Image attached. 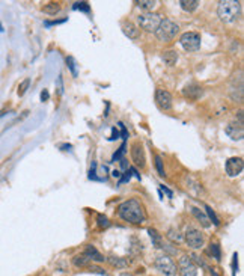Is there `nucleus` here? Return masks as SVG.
<instances>
[{
	"mask_svg": "<svg viewBox=\"0 0 244 276\" xmlns=\"http://www.w3.org/2000/svg\"><path fill=\"white\" fill-rule=\"evenodd\" d=\"M205 211H207V215H208L207 218L210 219V222L213 221V223H214V225H220V221H218L217 215L214 213V211H213V208H211V207H208V205H207V207H205Z\"/></svg>",
	"mask_w": 244,
	"mask_h": 276,
	"instance_id": "obj_26",
	"label": "nucleus"
},
{
	"mask_svg": "<svg viewBox=\"0 0 244 276\" xmlns=\"http://www.w3.org/2000/svg\"><path fill=\"white\" fill-rule=\"evenodd\" d=\"M241 14V3L235 0H221L217 5V15L225 23H234Z\"/></svg>",
	"mask_w": 244,
	"mask_h": 276,
	"instance_id": "obj_2",
	"label": "nucleus"
},
{
	"mask_svg": "<svg viewBox=\"0 0 244 276\" xmlns=\"http://www.w3.org/2000/svg\"><path fill=\"white\" fill-rule=\"evenodd\" d=\"M107 261L112 264V266H113V267H118V269H124V267H127V266H128L127 260L119 258V257H108Z\"/></svg>",
	"mask_w": 244,
	"mask_h": 276,
	"instance_id": "obj_24",
	"label": "nucleus"
},
{
	"mask_svg": "<svg viewBox=\"0 0 244 276\" xmlns=\"http://www.w3.org/2000/svg\"><path fill=\"white\" fill-rule=\"evenodd\" d=\"M156 167H157L160 177H164V175H166V174H164V167H163V159L160 156H156Z\"/></svg>",
	"mask_w": 244,
	"mask_h": 276,
	"instance_id": "obj_29",
	"label": "nucleus"
},
{
	"mask_svg": "<svg viewBox=\"0 0 244 276\" xmlns=\"http://www.w3.org/2000/svg\"><path fill=\"white\" fill-rule=\"evenodd\" d=\"M191 215L197 219V221L202 223V226H205V228H208L210 225H211V222L210 219L207 218V215L201 210V208H197V207H191Z\"/></svg>",
	"mask_w": 244,
	"mask_h": 276,
	"instance_id": "obj_18",
	"label": "nucleus"
},
{
	"mask_svg": "<svg viewBox=\"0 0 244 276\" xmlns=\"http://www.w3.org/2000/svg\"><path fill=\"white\" fill-rule=\"evenodd\" d=\"M184 240L191 249H201L204 246V236L199 229L189 226L184 232Z\"/></svg>",
	"mask_w": 244,
	"mask_h": 276,
	"instance_id": "obj_7",
	"label": "nucleus"
},
{
	"mask_svg": "<svg viewBox=\"0 0 244 276\" xmlns=\"http://www.w3.org/2000/svg\"><path fill=\"white\" fill-rule=\"evenodd\" d=\"M121 165H122V167H124V169H127V167H128V165H127V160H125V159H122V160H121Z\"/></svg>",
	"mask_w": 244,
	"mask_h": 276,
	"instance_id": "obj_39",
	"label": "nucleus"
},
{
	"mask_svg": "<svg viewBox=\"0 0 244 276\" xmlns=\"http://www.w3.org/2000/svg\"><path fill=\"white\" fill-rule=\"evenodd\" d=\"M199 5H201V2H197V0H181V2H180L181 9L186 11V12H193V11H196Z\"/></svg>",
	"mask_w": 244,
	"mask_h": 276,
	"instance_id": "obj_21",
	"label": "nucleus"
},
{
	"mask_svg": "<svg viewBox=\"0 0 244 276\" xmlns=\"http://www.w3.org/2000/svg\"><path fill=\"white\" fill-rule=\"evenodd\" d=\"M136 5H137V8L143 9L145 12H152V9L159 5V2L157 0H139V2H136Z\"/></svg>",
	"mask_w": 244,
	"mask_h": 276,
	"instance_id": "obj_20",
	"label": "nucleus"
},
{
	"mask_svg": "<svg viewBox=\"0 0 244 276\" xmlns=\"http://www.w3.org/2000/svg\"><path fill=\"white\" fill-rule=\"evenodd\" d=\"M178 270H180V275L181 276H196L197 275V267L194 266L193 260L187 257V255H183L178 261Z\"/></svg>",
	"mask_w": 244,
	"mask_h": 276,
	"instance_id": "obj_9",
	"label": "nucleus"
},
{
	"mask_svg": "<svg viewBox=\"0 0 244 276\" xmlns=\"http://www.w3.org/2000/svg\"><path fill=\"white\" fill-rule=\"evenodd\" d=\"M156 101L162 111H170L172 109V95H170V92H167L164 89L156 91Z\"/></svg>",
	"mask_w": 244,
	"mask_h": 276,
	"instance_id": "obj_11",
	"label": "nucleus"
},
{
	"mask_svg": "<svg viewBox=\"0 0 244 276\" xmlns=\"http://www.w3.org/2000/svg\"><path fill=\"white\" fill-rule=\"evenodd\" d=\"M122 32H124L130 39H137L139 35H140L139 28L136 26L135 23H131V22H124V23H122Z\"/></svg>",
	"mask_w": 244,
	"mask_h": 276,
	"instance_id": "obj_16",
	"label": "nucleus"
},
{
	"mask_svg": "<svg viewBox=\"0 0 244 276\" xmlns=\"http://www.w3.org/2000/svg\"><path fill=\"white\" fill-rule=\"evenodd\" d=\"M124 153H125V143H122V146L119 148V151L113 156V160H119V159H121V156H122Z\"/></svg>",
	"mask_w": 244,
	"mask_h": 276,
	"instance_id": "obj_34",
	"label": "nucleus"
},
{
	"mask_svg": "<svg viewBox=\"0 0 244 276\" xmlns=\"http://www.w3.org/2000/svg\"><path fill=\"white\" fill-rule=\"evenodd\" d=\"M121 276H135V275H131V273H122Z\"/></svg>",
	"mask_w": 244,
	"mask_h": 276,
	"instance_id": "obj_41",
	"label": "nucleus"
},
{
	"mask_svg": "<svg viewBox=\"0 0 244 276\" xmlns=\"http://www.w3.org/2000/svg\"><path fill=\"white\" fill-rule=\"evenodd\" d=\"M162 20V17L159 14H154V12H143L137 17V23H139L140 29H143L146 32H154V33H156V30H157Z\"/></svg>",
	"mask_w": 244,
	"mask_h": 276,
	"instance_id": "obj_4",
	"label": "nucleus"
},
{
	"mask_svg": "<svg viewBox=\"0 0 244 276\" xmlns=\"http://www.w3.org/2000/svg\"><path fill=\"white\" fill-rule=\"evenodd\" d=\"M210 252L213 253V257H214L216 260H220V258H221L220 248H218V245H217V243H211V245H210Z\"/></svg>",
	"mask_w": 244,
	"mask_h": 276,
	"instance_id": "obj_30",
	"label": "nucleus"
},
{
	"mask_svg": "<svg viewBox=\"0 0 244 276\" xmlns=\"http://www.w3.org/2000/svg\"><path fill=\"white\" fill-rule=\"evenodd\" d=\"M131 160L135 162L136 166H140V167H143V166L146 165L145 151H143V146L139 142H136V143L131 145Z\"/></svg>",
	"mask_w": 244,
	"mask_h": 276,
	"instance_id": "obj_14",
	"label": "nucleus"
},
{
	"mask_svg": "<svg viewBox=\"0 0 244 276\" xmlns=\"http://www.w3.org/2000/svg\"><path fill=\"white\" fill-rule=\"evenodd\" d=\"M148 232H149V237H151V240H152V245L156 246L157 249H162L164 248V243H163V237L156 231V229H152V228H149L148 229Z\"/></svg>",
	"mask_w": 244,
	"mask_h": 276,
	"instance_id": "obj_22",
	"label": "nucleus"
},
{
	"mask_svg": "<svg viewBox=\"0 0 244 276\" xmlns=\"http://www.w3.org/2000/svg\"><path fill=\"white\" fill-rule=\"evenodd\" d=\"M184 184H186V189H187L191 195L199 196V195L202 194V186H201L193 177L187 175V177L184 178Z\"/></svg>",
	"mask_w": 244,
	"mask_h": 276,
	"instance_id": "obj_15",
	"label": "nucleus"
},
{
	"mask_svg": "<svg viewBox=\"0 0 244 276\" xmlns=\"http://www.w3.org/2000/svg\"><path fill=\"white\" fill-rule=\"evenodd\" d=\"M225 167H226V174H228L229 177H237V175H240V174L243 172V159H241V157H231V159L226 160Z\"/></svg>",
	"mask_w": 244,
	"mask_h": 276,
	"instance_id": "obj_10",
	"label": "nucleus"
},
{
	"mask_svg": "<svg viewBox=\"0 0 244 276\" xmlns=\"http://www.w3.org/2000/svg\"><path fill=\"white\" fill-rule=\"evenodd\" d=\"M29 84H30V80H29V79H26L25 82L20 84V88H18V95H25V92L27 91Z\"/></svg>",
	"mask_w": 244,
	"mask_h": 276,
	"instance_id": "obj_31",
	"label": "nucleus"
},
{
	"mask_svg": "<svg viewBox=\"0 0 244 276\" xmlns=\"http://www.w3.org/2000/svg\"><path fill=\"white\" fill-rule=\"evenodd\" d=\"M41 100H42V101L49 100V92H47V91H42V94H41Z\"/></svg>",
	"mask_w": 244,
	"mask_h": 276,
	"instance_id": "obj_37",
	"label": "nucleus"
},
{
	"mask_svg": "<svg viewBox=\"0 0 244 276\" xmlns=\"http://www.w3.org/2000/svg\"><path fill=\"white\" fill-rule=\"evenodd\" d=\"M89 258L86 257V253L83 252V253H79V255H76L74 258H73V263H74V266L76 267H86L87 264H89Z\"/></svg>",
	"mask_w": 244,
	"mask_h": 276,
	"instance_id": "obj_23",
	"label": "nucleus"
},
{
	"mask_svg": "<svg viewBox=\"0 0 244 276\" xmlns=\"http://www.w3.org/2000/svg\"><path fill=\"white\" fill-rule=\"evenodd\" d=\"M42 11L46 12V14H50V15H56L59 11H60V6H59V3H54V2H52V3H47L44 8H42Z\"/></svg>",
	"mask_w": 244,
	"mask_h": 276,
	"instance_id": "obj_25",
	"label": "nucleus"
},
{
	"mask_svg": "<svg viewBox=\"0 0 244 276\" xmlns=\"http://www.w3.org/2000/svg\"><path fill=\"white\" fill-rule=\"evenodd\" d=\"M119 138V132L116 130V129H113L112 130V138H110V140H113V139H118Z\"/></svg>",
	"mask_w": 244,
	"mask_h": 276,
	"instance_id": "obj_36",
	"label": "nucleus"
},
{
	"mask_svg": "<svg viewBox=\"0 0 244 276\" xmlns=\"http://www.w3.org/2000/svg\"><path fill=\"white\" fill-rule=\"evenodd\" d=\"M180 32V26L170 20V18H164L160 22L159 28L156 30V36L160 43H170L175 39V36L178 35Z\"/></svg>",
	"mask_w": 244,
	"mask_h": 276,
	"instance_id": "obj_3",
	"label": "nucleus"
},
{
	"mask_svg": "<svg viewBox=\"0 0 244 276\" xmlns=\"http://www.w3.org/2000/svg\"><path fill=\"white\" fill-rule=\"evenodd\" d=\"M162 189H163V190H164V192H166V194L169 195V198H172V192H170V190H169L167 187H164V186H162Z\"/></svg>",
	"mask_w": 244,
	"mask_h": 276,
	"instance_id": "obj_38",
	"label": "nucleus"
},
{
	"mask_svg": "<svg viewBox=\"0 0 244 276\" xmlns=\"http://www.w3.org/2000/svg\"><path fill=\"white\" fill-rule=\"evenodd\" d=\"M156 267L157 270L164 276H175L176 275V266L175 263L167 257V255H162L156 260Z\"/></svg>",
	"mask_w": 244,
	"mask_h": 276,
	"instance_id": "obj_8",
	"label": "nucleus"
},
{
	"mask_svg": "<svg viewBox=\"0 0 244 276\" xmlns=\"http://www.w3.org/2000/svg\"><path fill=\"white\" fill-rule=\"evenodd\" d=\"M229 95L237 103L243 101V73L241 71H238V74H234L231 80V86H229Z\"/></svg>",
	"mask_w": 244,
	"mask_h": 276,
	"instance_id": "obj_6",
	"label": "nucleus"
},
{
	"mask_svg": "<svg viewBox=\"0 0 244 276\" xmlns=\"http://www.w3.org/2000/svg\"><path fill=\"white\" fill-rule=\"evenodd\" d=\"M180 44L187 52H196L201 47V35L196 32H186L180 38Z\"/></svg>",
	"mask_w": 244,
	"mask_h": 276,
	"instance_id": "obj_5",
	"label": "nucleus"
},
{
	"mask_svg": "<svg viewBox=\"0 0 244 276\" xmlns=\"http://www.w3.org/2000/svg\"><path fill=\"white\" fill-rule=\"evenodd\" d=\"M113 177H115V178H119V177H121L119 171H113Z\"/></svg>",
	"mask_w": 244,
	"mask_h": 276,
	"instance_id": "obj_40",
	"label": "nucleus"
},
{
	"mask_svg": "<svg viewBox=\"0 0 244 276\" xmlns=\"http://www.w3.org/2000/svg\"><path fill=\"white\" fill-rule=\"evenodd\" d=\"M118 215L122 221L130 222L139 225L145 221V210L142 207V204L137 199H128L124 201L119 207H118Z\"/></svg>",
	"mask_w": 244,
	"mask_h": 276,
	"instance_id": "obj_1",
	"label": "nucleus"
},
{
	"mask_svg": "<svg viewBox=\"0 0 244 276\" xmlns=\"http://www.w3.org/2000/svg\"><path fill=\"white\" fill-rule=\"evenodd\" d=\"M97 223H98L100 228H108L110 226V221H108L107 216H104V215H98L97 216Z\"/></svg>",
	"mask_w": 244,
	"mask_h": 276,
	"instance_id": "obj_27",
	"label": "nucleus"
},
{
	"mask_svg": "<svg viewBox=\"0 0 244 276\" xmlns=\"http://www.w3.org/2000/svg\"><path fill=\"white\" fill-rule=\"evenodd\" d=\"M73 9H79V11H83V12H89V11H91L89 5H87L86 2H77V3H74V5H73Z\"/></svg>",
	"mask_w": 244,
	"mask_h": 276,
	"instance_id": "obj_28",
	"label": "nucleus"
},
{
	"mask_svg": "<svg viewBox=\"0 0 244 276\" xmlns=\"http://www.w3.org/2000/svg\"><path fill=\"white\" fill-rule=\"evenodd\" d=\"M169 239H172V240H176V242H180V240H181L183 237L180 236V232H178V231L175 232V229H170V231H169Z\"/></svg>",
	"mask_w": 244,
	"mask_h": 276,
	"instance_id": "obj_32",
	"label": "nucleus"
},
{
	"mask_svg": "<svg viewBox=\"0 0 244 276\" xmlns=\"http://www.w3.org/2000/svg\"><path fill=\"white\" fill-rule=\"evenodd\" d=\"M163 62L167 65V67H173L178 60V53L175 50H167V52H163L162 55Z\"/></svg>",
	"mask_w": 244,
	"mask_h": 276,
	"instance_id": "obj_19",
	"label": "nucleus"
},
{
	"mask_svg": "<svg viewBox=\"0 0 244 276\" xmlns=\"http://www.w3.org/2000/svg\"><path fill=\"white\" fill-rule=\"evenodd\" d=\"M119 127L122 129V138H124V139L128 138V133H127V130H125V125H124L122 122H119Z\"/></svg>",
	"mask_w": 244,
	"mask_h": 276,
	"instance_id": "obj_35",
	"label": "nucleus"
},
{
	"mask_svg": "<svg viewBox=\"0 0 244 276\" xmlns=\"http://www.w3.org/2000/svg\"><path fill=\"white\" fill-rule=\"evenodd\" d=\"M183 94H184L186 98H189V100H193V101H194V100H199V98L202 97L204 89H202V86L197 84V83H189V84L184 86Z\"/></svg>",
	"mask_w": 244,
	"mask_h": 276,
	"instance_id": "obj_13",
	"label": "nucleus"
},
{
	"mask_svg": "<svg viewBox=\"0 0 244 276\" xmlns=\"http://www.w3.org/2000/svg\"><path fill=\"white\" fill-rule=\"evenodd\" d=\"M66 63H68V67L71 68L73 76H77V71H76V68H74V59H73V57H66Z\"/></svg>",
	"mask_w": 244,
	"mask_h": 276,
	"instance_id": "obj_33",
	"label": "nucleus"
},
{
	"mask_svg": "<svg viewBox=\"0 0 244 276\" xmlns=\"http://www.w3.org/2000/svg\"><path fill=\"white\" fill-rule=\"evenodd\" d=\"M84 253H86V257L89 258V260H92V261H97V263H103L106 258L97 250L95 246H92V245H87L86 249H84Z\"/></svg>",
	"mask_w": 244,
	"mask_h": 276,
	"instance_id": "obj_17",
	"label": "nucleus"
},
{
	"mask_svg": "<svg viewBox=\"0 0 244 276\" xmlns=\"http://www.w3.org/2000/svg\"><path fill=\"white\" fill-rule=\"evenodd\" d=\"M225 132H226V135H228L229 138L234 139V140H241V139L244 138L243 124H240L237 119L232 121V122H229V124L226 125Z\"/></svg>",
	"mask_w": 244,
	"mask_h": 276,
	"instance_id": "obj_12",
	"label": "nucleus"
}]
</instances>
